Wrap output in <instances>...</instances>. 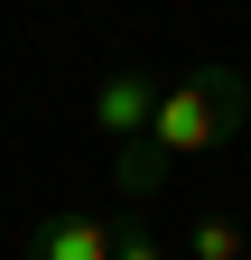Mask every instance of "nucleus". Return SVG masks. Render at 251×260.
I'll return each mask as SVG.
<instances>
[{
  "instance_id": "7ed1b4c3",
  "label": "nucleus",
  "mask_w": 251,
  "mask_h": 260,
  "mask_svg": "<svg viewBox=\"0 0 251 260\" xmlns=\"http://www.w3.org/2000/svg\"><path fill=\"white\" fill-rule=\"evenodd\" d=\"M149 112H159V75H140V65H112V75L93 84V121L112 130V149H121V140H140Z\"/></svg>"
},
{
  "instance_id": "39448f33",
  "label": "nucleus",
  "mask_w": 251,
  "mask_h": 260,
  "mask_svg": "<svg viewBox=\"0 0 251 260\" xmlns=\"http://www.w3.org/2000/svg\"><path fill=\"white\" fill-rule=\"evenodd\" d=\"M186 260H251V242H242V223H233V214H196Z\"/></svg>"
},
{
  "instance_id": "20e7f679",
  "label": "nucleus",
  "mask_w": 251,
  "mask_h": 260,
  "mask_svg": "<svg viewBox=\"0 0 251 260\" xmlns=\"http://www.w3.org/2000/svg\"><path fill=\"white\" fill-rule=\"evenodd\" d=\"M168 177H177V168H168L149 140H121V149H112V186H121V205H131V214H140V205H159Z\"/></svg>"
},
{
  "instance_id": "f03ea898",
  "label": "nucleus",
  "mask_w": 251,
  "mask_h": 260,
  "mask_svg": "<svg viewBox=\"0 0 251 260\" xmlns=\"http://www.w3.org/2000/svg\"><path fill=\"white\" fill-rule=\"evenodd\" d=\"M112 223L93 214V205H56V214H38L28 223V242H19V260H112Z\"/></svg>"
},
{
  "instance_id": "423d86ee",
  "label": "nucleus",
  "mask_w": 251,
  "mask_h": 260,
  "mask_svg": "<svg viewBox=\"0 0 251 260\" xmlns=\"http://www.w3.org/2000/svg\"><path fill=\"white\" fill-rule=\"evenodd\" d=\"M112 260H177V251H168L159 233H149V223H131V233H121V242H112Z\"/></svg>"
},
{
  "instance_id": "f257e3e1",
  "label": "nucleus",
  "mask_w": 251,
  "mask_h": 260,
  "mask_svg": "<svg viewBox=\"0 0 251 260\" xmlns=\"http://www.w3.org/2000/svg\"><path fill=\"white\" fill-rule=\"evenodd\" d=\"M242 121H251V75H242V65H186L177 84H159V112H149L140 140L159 149L168 168H186V158L224 149Z\"/></svg>"
}]
</instances>
